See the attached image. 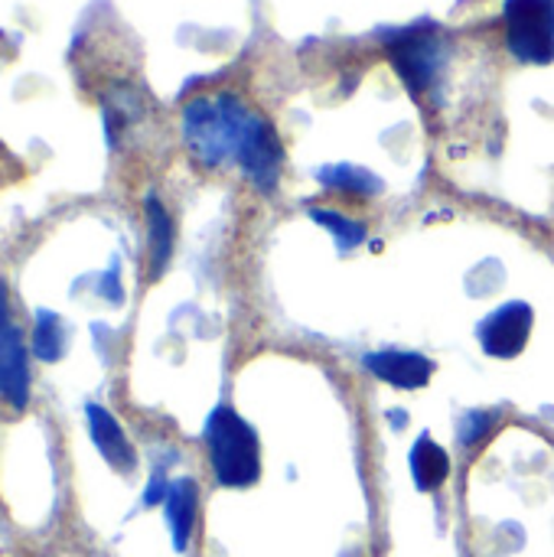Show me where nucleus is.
<instances>
[{"label": "nucleus", "mask_w": 554, "mask_h": 557, "mask_svg": "<svg viewBox=\"0 0 554 557\" xmlns=\"http://www.w3.org/2000/svg\"><path fill=\"white\" fill-rule=\"evenodd\" d=\"M183 144L206 170L238 163L261 193H274L281 180L284 147L274 124L232 91L199 95L183 108Z\"/></svg>", "instance_id": "obj_1"}, {"label": "nucleus", "mask_w": 554, "mask_h": 557, "mask_svg": "<svg viewBox=\"0 0 554 557\" xmlns=\"http://www.w3.org/2000/svg\"><path fill=\"white\" fill-rule=\"evenodd\" d=\"M206 450L219 486L248 490L261 480V444L255 428L229 405H219L206 421Z\"/></svg>", "instance_id": "obj_2"}, {"label": "nucleus", "mask_w": 554, "mask_h": 557, "mask_svg": "<svg viewBox=\"0 0 554 557\" xmlns=\"http://www.w3.org/2000/svg\"><path fill=\"white\" fill-rule=\"evenodd\" d=\"M506 46L519 62L549 65L554 59V0H506Z\"/></svg>", "instance_id": "obj_3"}, {"label": "nucleus", "mask_w": 554, "mask_h": 557, "mask_svg": "<svg viewBox=\"0 0 554 557\" xmlns=\"http://www.w3.org/2000/svg\"><path fill=\"white\" fill-rule=\"evenodd\" d=\"M389 55H392V65L398 69L402 82L415 95H424L444 69V42L431 29L398 33L389 46Z\"/></svg>", "instance_id": "obj_4"}, {"label": "nucleus", "mask_w": 554, "mask_h": 557, "mask_svg": "<svg viewBox=\"0 0 554 557\" xmlns=\"http://www.w3.org/2000/svg\"><path fill=\"white\" fill-rule=\"evenodd\" d=\"M0 398L13 411H26L29 405V366L23 333L10 317V294L0 281Z\"/></svg>", "instance_id": "obj_5"}, {"label": "nucleus", "mask_w": 554, "mask_h": 557, "mask_svg": "<svg viewBox=\"0 0 554 557\" xmlns=\"http://www.w3.org/2000/svg\"><path fill=\"white\" fill-rule=\"evenodd\" d=\"M532 307L522 304V300H513V304H503L496 307L493 313H487L477 326V336H480V346L487 356L493 359H516L529 336H532Z\"/></svg>", "instance_id": "obj_6"}, {"label": "nucleus", "mask_w": 554, "mask_h": 557, "mask_svg": "<svg viewBox=\"0 0 554 557\" xmlns=\"http://www.w3.org/2000/svg\"><path fill=\"white\" fill-rule=\"evenodd\" d=\"M362 366L382 379L385 385L392 388H402V392H418L431 382L434 375V362L421 352H405V349H382V352H369L362 359Z\"/></svg>", "instance_id": "obj_7"}, {"label": "nucleus", "mask_w": 554, "mask_h": 557, "mask_svg": "<svg viewBox=\"0 0 554 557\" xmlns=\"http://www.w3.org/2000/svg\"><path fill=\"white\" fill-rule=\"evenodd\" d=\"M88 434L98 447V454L118 470V473H134L137 470V454L127 441V434L121 431V424L114 421V414L101 405H88Z\"/></svg>", "instance_id": "obj_8"}, {"label": "nucleus", "mask_w": 554, "mask_h": 557, "mask_svg": "<svg viewBox=\"0 0 554 557\" xmlns=\"http://www.w3.org/2000/svg\"><path fill=\"white\" fill-rule=\"evenodd\" d=\"M163 506H167V525H170V535H173V548L186 552V545L193 539V525H196V509H199L196 483L186 480V476L170 483V493H167Z\"/></svg>", "instance_id": "obj_9"}, {"label": "nucleus", "mask_w": 554, "mask_h": 557, "mask_svg": "<svg viewBox=\"0 0 554 557\" xmlns=\"http://www.w3.org/2000/svg\"><path fill=\"white\" fill-rule=\"evenodd\" d=\"M411 480L421 493H434L444 486V480L451 476V457L441 444H434V437H418L411 447Z\"/></svg>", "instance_id": "obj_10"}, {"label": "nucleus", "mask_w": 554, "mask_h": 557, "mask_svg": "<svg viewBox=\"0 0 554 557\" xmlns=\"http://www.w3.org/2000/svg\"><path fill=\"white\" fill-rule=\"evenodd\" d=\"M147 232H150V277H160L173 255V222L157 196H147Z\"/></svg>", "instance_id": "obj_11"}, {"label": "nucleus", "mask_w": 554, "mask_h": 557, "mask_svg": "<svg viewBox=\"0 0 554 557\" xmlns=\"http://www.w3.org/2000/svg\"><path fill=\"white\" fill-rule=\"evenodd\" d=\"M317 180L327 186V189H343V193H356V196H376L382 193V180L362 166H353V163H333V166H323L317 173Z\"/></svg>", "instance_id": "obj_12"}, {"label": "nucleus", "mask_w": 554, "mask_h": 557, "mask_svg": "<svg viewBox=\"0 0 554 557\" xmlns=\"http://www.w3.org/2000/svg\"><path fill=\"white\" fill-rule=\"evenodd\" d=\"M310 219L320 222L323 228H330V235H333V242H336L340 251L359 248L366 242V235H369L362 222H356V219H349V215H343L336 209H310Z\"/></svg>", "instance_id": "obj_13"}, {"label": "nucleus", "mask_w": 554, "mask_h": 557, "mask_svg": "<svg viewBox=\"0 0 554 557\" xmlns=\"http://www.w3.org/2000/svg\"><path fill=\"white\" fill-rule=\"evenodd\" d=\"M33 349L42 362H59L65 356V333H62V320L52 310H39L36 317V336H33Z\"/></svg>", "instance_id": "obj_14"}, {"label": "nucleus", "mask_w": 554, "mask_h": 557, "mask_svg": "<svg viewBox=\"0 0 554 557\" xmlns=\"http://www.w3.org/2000/svg\"><path fill=\"white\" fill-rule=\"evenodd\" d=\"M490 431H493V418L483 414V411H473V414H464L457 434H460V444H464V447H473V444H480Z\"/></svg>", "instance_id": "obj_15"}]
</instances>
